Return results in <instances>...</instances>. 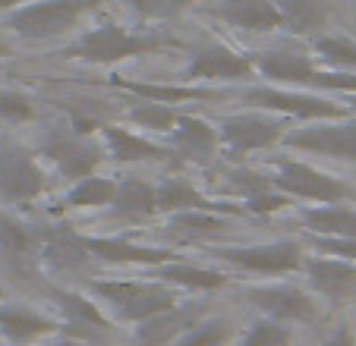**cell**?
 Wrapping results in <instances>:
<instances>
[{
    "mask_svg": "<svg viewBox=\"0 0 356 346\" xmlns=\"http://www.w3.org/2000/svg\"><path fill=\"white\" fill-rule=\"evenodd\" d=\"M111 85L123 88L127 94L139 101H155V104H186V101H218L224 98V92H211L202 85H170V82H139V79H127V76H111Z\"/></svg>",
    "mask_w": 356,
    "mask_h": 346,
    "instance_id": "24",
    "label": "cell"
},
{
    "mask_svg": "<svg viewBox=\"0 0 356 346\" xmlns=\"http://www.w3.org/2000/svg\"><path fill=\"white\" fill-rule=\"evenodd\" d=\"M47 296H51L57 306V315H60V324H63V337L88 343V340H104L108 333L117 331V321L108 315V308L101 306L92 293H86V290L51 286Z\"/></svg>",
    "mask_w": 356,
    "mask_h": 346,
    "instance_id": "10",
    "label": "cell"
},
{
    "mask_svg": "<svg viewBox=\"0 0 356 346\" xmlns=\"http://www.w3.org/2000/svg\"><path fill=\"white\" fill-rule=\"evenodd\" d=\"M10 53H13V47H10V41L3 38V32H0V60H3V57H10Z\"/></svg>",
    "mask_w": 356,
    "mask_h": 346,
    "instance_id": "41",
    "label": "cell"
},
{
    "mask_svg": "<svg viewBox=\"0 0 356 346\" xmlns=\"http://www.w3.org/2000/svg\"><path fill=\"white\" fill-rule=\"evenodd\" d=\"M287 205H290V195H284L277 186H268V189H262V192L246 195L240 208L249 214H275V211H284Z\"/></svg>",
    "mask_w": 356,
    "mask_h": 346,
    "instance_id": "37",
    "label": "cell"
},
{
    "mask_svg": "<svg viewBox=\"0 0 356 346\" xmlns=\"http://www.w3.org/2000/svg\"><path fill=\"white\" fill-rule=\"evenodd\" d=\"M199 308L193 302H177L174 308L152 315V318L133 324L129 331V343L133 346H174L183 333L193 327V321L199 318Z\"/></svg>",
    "mask_w": 356,
    "mask_h": 346,
    "instance_id": "21",
    "label": "cell"
},
{
    "mask_svg": "<svg viewBox=\"0 0 356 346\" xmlns=\"http://www.w3.org/2000/svg\"><path fill=\"white\" fill-rule=\"evenodd\" d=\"M177 211H218V214H246L240 205H227L211 195H205L193 180L180 173H168L155 183V214H177Z\"/></svg>",
    "mask_w": 356,
    "mask_h": 346,
    "instance_id": "16",
    "label": "cell"
},
{
    "mask_svg": "<svg viewBox=\"0 0 356 346\" xmlns=\"http://www.w3.org/2000/svg\"><path fill=\"white\" fill-rule=\"evenodd\" d=\"M240 327L230 315H199L174 346H236Z\"/></svg>",
    "mask_w": 356,
    "mask_h": 346,
    "instance_id": "28",
    "label": "cell"
},
{
    "mask_svg": "<svg viewBox=\"0 0 356 346\" xmlns=\"http://www.w3.org/2000/svg\"><path fill=\"white\" fill-rule=\"evenodd\" d=\"M41 246V230L26 224L16 214L0 211V252L7 258H26V255H38Z\"/></svg>",
    "mask_w": 356,
    "mask_h": 346,
    "instance_id": "31",
    "label": "cell"
},
{
    "mask_svg": "<svg viewBox=\"0 0 356 346\" xmlns=\"http://www.w3.org/2000/svg\"><path fill=\"white\" fill-rule=\"evenodd\" d=\"M82 242L92 252L95 261L104 265H136V267H155L177 261L183 255H177L174 249H158V246H142V242H129L127 236H92L82 233Z\"/></svg>",
    "mask_w": 356,
    "mask_h": 346,
    "instance_id": "17",
    "label": "cell"
},
{
    "mask_svg": "<svg viewBox=\"0 0 356 346\" xmlns=\"http://www.w3.org/2000/svg\"><path fill=\"white\" fill-rule=\"evenodd\" d=\"M205 255L236 271L259 274V277H290V274H300L302 258H306V242L277 240L252 242V246H205Z\"/></svg>",
    "mask_w": 356,
    "mask_h": 346,
    "instance_id": "5",
    "label": "cell"
},
{
    "mask_svg": "<svg viewBox=\"0 0 356 346\" xmlns=\"http://www.w3.org/2000/svg\"><path fill=\"white\" fill-rule=\"evenodd\" d=\"M236 346H293V324L259 315L240 331Z\"/></svg>",
    "mask_w": 356,
    "mask_h": 346,
    "instance_id": "33",
    "label": "cell"
},
{
    "mask_svg": "<svg viewBox=\"0 0 356 346\" xmlns=\"http://www.w3.org/2000/svg\"><path fill=\"white\" fill-rule=\"evenodd\" d=\"M186 82H240L256 79V69L249 53L224 44V41H209L189 51V63L183 69Z\"/></svg>",
    "mask_w": 356,
    "mask_h": 346,
    "instance_id": "14",
    "label": "cell"
},
{
    "mask_svg": "<svg viewBox=\"0 0 356 346\" xmlns=\"http://www.w3.org/2000/svg\"><path fill=\"white\" fill-rule=\"evenodd\" d=\"M300 220L312 236H353L356 240V208L343 205V201L302 208Z\"/></svg>",
    "mask_w": 356,
    "mask_h": 346,
    "instance_id": "27",
    "label": "cell"
},
{
    "mask_svg": "<svg viewBox=\"0 0 356 346\" xmlns=\"http://www.w3.org/2000/svg\"><path fill=\"white\" fill-rule=\"evenodd\" d=\"M240 299L259 308V315L287 321V324H316L318 321V299L309 293L306 283L275 280V283L240 286Z\"/></svg>",
    "mask_w": 356,
    "mask_h": 346,
    "instance_id": "8",
    "label": "cell"
},
{
    "mask_svg": "<svg viewBox=\"0 0 356 346\" xmlns=\"http://www.w3.org/2000/svg\"><path fill=\"white\" fill-rule=\"evenodd\" d=\"M318 346H356V327L350 324L347 318H343V321H334V324H331L328 331L322 333Z\"/></svg>",
    "mask_w": 356,
    "mask_h": 346,
    "instance_id": "39",
    "label": "cell"
},
{
    "mask_svg": "<svg viewBox=\"0 0 356 346\" xmlns=\"http://www.w3.org/2000/svg\"><path fill=\"white\" fill-rule=\"evenodd\" d=\"M3 296H7V293H3V286H0V299H3Z\"/></svg>",
    "mask_w": 356,
    "mask_h": 346,
    "instance_id": "43",
    "label": "cell"
},
{
    "mask_svg": "<svg viewBox=\"0 0 356 346\" xmlns=\"http://www.w3.org/2000/svg\"><path fill=\"white\" fill-rule=\"evenodd\" d=\"M287 129H290L287 117L252 107V110L224 117V120L218 123V142H221V151H227V154L268 151V148L281 145Z\"/></svg>",
    "mask_w": 356,
    "mask_h": 346,
    "instance_id": "7",
    "label": "cell"
},
{
    "mask_svg": "<svg viewBox=\"0 0 356 346\" xmlns=\"http://www.w3.org/2000/svg\"><path fill=\"white\" fill-rule=\"evenodd\" d=\"M98 135L104 142V151L117 164H155V160L174 158L168 145H158L155 139H148L142 133H133L117 123H98Z\"/></svg>",
    "mask_w": 356,
    "mask_h": 346,
    "instance_id": "20",
    "label": "cell"
},
{
    "mask_svg": "<svg viewBox=\"0 0 356 346\" xmlns=\"http://www.w3.org/2000/svg\"><path fill=\"white\" fill-rule=\"evenodd\" d=\"M177 107L170 104H155V101H139L136 98V104L127 110V120L133 123V126L145 129V133H161V135H170V129H174L177 123Z\"/></svg>",
    "mask_w": 356,
    "mask_h": 346,
    "instance_id": "34",
    "label": "cell"
},
{
    "mask_svg": "<svg viewBox=\"0 0 356 346\" xmlns=\"http://www.w3.org/2000/svg\"><path fill=\"white\" fill-rule=\"evenodd\" d=\"M0 129H3V123H0Z\"/></svg>",
    "mask_w": 356,
    "mask_h": 346,
    "instance_id": "44",
    "label": "cell"
},
{
    "mask_svg": "<svg viewBox=\"0 0 356 346\" xmlns=\"http://www.w3.org/2000/svg\"><path fill=\"white\" fill-rule=\"evenodd\" d=\"M111 214L120 220H145L155 217V180H145L139 173L117 176V189L111 199Z\"/></svg>",
    "mask_w": 356,
    "mask_h": 346,
    "instance_id": "25",
    "label": "cell"
},
{
    "mask_svg": "<svg viewBox=\"0 0 356 346\" xmlns=\"http://www.w3.org/2000/svg\"><path fill=\"white\" fill-rule=\"evenodd\" d=\"M300 274L316 299H325L331 308L356 306V261H343L334 255H306Z\"/></svg>",
    "mask_w": 356,
    "mask_h": 346,
    "instance_id": "13",
    "label": "cell"
},
{
    "mask_svg": "<svg viewBox=\"0 0 356 346\" xmlns=\"http://www.w3.org/2000/svg\"><path fill=\"white\" fill-rule=\"evenodd\" d=\"M347 110H350V117H356V92L350 94V104H347Z\"/></svg>",
    "mask_w": 356,
    "mask_h": 346,
    "instance_id": "42",
    "label": "cell"
},
{
    "mask_svg": "<svg viewBox=\"0 0 356 346\" xmlns=\"http://www.w3.org/2000/svg\"><path fill=\"white\" fill-rule=\"evenodd\" d=\"M174 236L180 240H193V242H205L211 236H221L227 230V214L218 211H177L168 214V224H164Z\"/></svg>",
    "mask_w": 356,
    "mask_h": 346,
    "instance_id": "30",
    "label": "cell"
},
{
    "mask_svg": "<svg viewBox=\"0 0 356 346\" xmlns=\"http://www.w3.org/2000/svg\"><path fill=\"white\" fill-rule=\"evenodd\" d=\"M35 117L38 110H35L32 94L19 92V88H0V123L22 126V123H32Z\"/></svg>",
    "mask_w": 356,
    "mask_h": 346,
    "instance_id": "35",
    "label": "cell"
},
{
    "mask_svg": "<svg viewBox=\"0 0 356 346\" xmlns=\"http://www.w3.org/2000/svg\"><path fill=\"white\" fill-rule=\"evenodd\" d=\"M38 158L47 164V170H54L60 180L76 183L82 176H92L101 170L108 151H104V142L92 139L86 133H76L70 126V133H54L41 142Z\"/></svg>",
    "mask_w": 356,
    "mask_h": 346,
    "instance_id": "9",
    "label": "cell"
},
{
    "mask_svg": "<svg viewBox=\"0 0 356 346\" xmlns=\"http://www.w3.org/2000/svg\"><path fill=\"white\" fill-rule=\"evenodd\" d=\"M51 189V170L29 145L16 139L0 142V199L10 205L38 201Z\"/></svg>",
    "mask_w": 356,
    "mask_h": 346,
    "instance_id": "6",
    "label": "cell"
},
{
    "mask_svg": "<svg viewBox=\"0 0 356 346\" xmlns=\"http://www.w3.org/2000/svg\"><path fill=\"white\" fill-rule=\"evenodd\" d=\"M152 280H161V283H170L183 293H215V290H224L230 283V274L224 267H205V265H193L186 258L168 261V265H155L145 267Z\"/></svg>",
    "mask_w": 356,
    "mask_h": 346,
    "instance_id": "23",
    "label": "cell"
},
{
    "mask_svg": "<svg viewBox=\"0 0 356 346\" xmlns=\"http://www.w3.org/2000/svg\"><path fill=\"white\" fill-rule=\"evenodd\" d=\"M22 3H29V0H0V13H10V10L22 7Z\"/></svg>",
    "mask_w": 356,
    "mask_h": 346,
    "instance_id": "40",
    "label": "cell"
},
{
    "mask_svg": "<svg viewBox=\"0 0 356 346\" xmlns=\"http://www.w3.org/2000/svg\"><path fill=\"white\" fill-rule=\"evenodd\" d=\"M129 10H133L139 19L145 22H164V19H174L180 16L183 10L193 3V0H123Z\"/></svg>",
    "mask_w": 356,
    "mask_h": 346,
    "instance_id": "36",
    "label": "cell"
},
{
    "mask_svg": "<svg viewBox=\"0 0 356 346\" xmlns=\"http://www.w3.org/2000/svg\"><path fill=\"white\" fill-rule=\"evenodd\" d=\"M114 189H117V176L92 173V176H82V180L70 183L67 195H63V205L73 208V211H98V208L111 205Z\"/></svg>",
    "mask_w": 356,
    "mask_h": 346,
    "instance_id": "29",
    "label": "cell"
},
{
    "mask_svg": "<svg viewBox=\"0 0 356 346\" xmlns=\"http://www.w3.org/2000/svg\"><path fill=\"white\" fill-rule=\"evenodd\" d=\"M209 13L230 28L249 35H265L284 28V16L275 0H215Z\"/></svg>",
    "mask_w": 356,
    "mask_h": 346,
    "instance_id": "19",
    "label": "cell"
},
{
    "mask_svg": "<svg viewBox=\"0 0 356 346\" xmlns=\"http://www.w3.org/2000/svg\"><path fill=\"white\" fill-rule=\"evenodd\" d=\"M168 44L170 41L161 38V35L136 32V28L120 26V22H104V26H95V28H88V32H82L79 38L63 51V57L92 63V67H114V63H120V60L158 53Z\"/></svg>",
    "mask_w": 356,
    "mask_h": 346,
    "instance_id": "2",
    "label": "cell"
},
{
    "mask_svg": "<svg viewBox=\"0 0 356 346\" xmlns=\"http://www.w3.org/2000/svg\"><path fill=\"white\" fill-rule=\"evenodd\" d=\"M312 57L328 69H343V73H356V41L347 35H312Z\"/></svg>",
    "mask_w": 356,
    "mask_h": 346,
    "instance_id": "32",
    "label": "cell"
},
{
    "mask_svg": "<svg viewBox=\"0 0 356 346\" xmlns=\"http://www.w3.org/2000/svg\"><path fill=\"white\" fill-rule=\"evenodd\" d=\"M284 148L306 154H322L334 160H353L356 164V117H337V120H316L290 126L281 139Z\"/></svg>",
    "mask_w": 356,
    "mask_h": 346,
    "instance_id": "11",
    "label": "cell"
},
{
    "mask_svg": "<svg viewBox=\"0 0 356 346\" xmlns=\"http://www.w3.org/2000/svg\"><path fill=\"white\" fill-rule=\"evenodd\" d=\"M284 16V28L293 35H322L331 22V0H275Z\"/></svg>",
    "mask_w": 356,
    "mask_h": 346,
    "instance_id": "26",
    "label": "cell"
},
{
    "mask_svg": "<svg viewBox=\"0 0 356 346\" xmlns=\"http://www.w3.org/2000/svg\"><path fill=\"white\" fill-rule=\"evenodd\" d=\"M246 104L259 107L268 113H281L287 120L300 123H316V120H337V117H350L347 104L334 101L331 94L322 92H306V88H284V85H252L240 92Z\"/></svg>",
    "mask_w": 356,
    "mask_h": 346,
    "instance_id": "4",
    "label": "cell"
},
{
    "mask_svg": "<svg viewBox=\"0 0 356 346\" xmlns=\"http://www.w3.org/2000/svg\"><path fill=\"white\" fill-rule=\"evenodd\" d=\"M51 337H63L60 318L29 306V302L0 299V343L10 346H41Z\"/></svg>",
    "mask_w": 356,
    "mask_h": 346,
    "instance_id": "15",
    "label": "cell"
},
{
    "mask_svg": "<svg viewBox=\"0 0 356 346\" xmlns=\"http://www.w3.org/2000/svg\"><path fill=\"white\" fill-rule=\"evenodd\" d=\"M38 258L47 265V271L54 274H79L92 265V252L82 242V233L67 230V226H51L41 230V246Z\"/></svg>",
    "mask_w": 356,
    "mask_h": 346,
    "instance_id": "22",
    "label": "cell"
},
{
    "mask_svg": "<svg viewBox=\"0 0 356 346\" xmlns=\"http://www.w3.org/2000/svg\"><path fill=\"white\" fill-rule=\"evenodd\" d=\"M309 246L322 255H334L343 261H356V240L353 236H312L309 233Z\"/></svg>",
    "mask_w": 356,
    "mask_h": 346,
    "instance_id": "38",
    "label": "cell"
},
{
    "mask_svg": "<svg viewBox=\"0 0 356 346\" xmlns=\"http://www.w3.org/2000/svg\"><path fill=\"white\" fill-rule=\"evenodd\" d=\"M86 293L108 308L117 324L129 327L183 302V290L152 277H88Z\"/></svg>",
    "mask_w": 356,
    "mask_h": 346,
    "instance_id": "1",
    "label": "cell"
},
{
    "mask_svg": "<svg viewBox=\"0 0 356 346\" xmlns=\"http://www.w3.org/2000/svg\"><path fill=\"white\" fill-rule=\"evenodd\" d=\"M168 148H170V154L180 160L209 164V160L221 151L218 126L209 123L205 117H195V113H177V123L168 135Z\"/></svg>",
    "mask_w": 356,
    "mask_h": 346,
    "instance_id": "18",
    "label": "cell"
},
{
    "mask_svg": "<svg viewBox=\"0 0 356 346\" xmlns=\"http://www.w3.org/2000/svg\"><path fill=\"white\" fill-rule=\"evenodd\" d=\"M271 183L284 195H290V199L312 201V205H334V201L356 199L353 186H347L343 180L318 170V167L306 164V160H281L277 164V176Z\"/></svg>",
    "mask_w": 356,
    "mask_h": 346,
    "instance_id": "12",
    "label": "cell"
},
{
    "mask_svg": "<svg viewBox=\"0 0 356 346\" xmlns=\"http://www.w3.org/2000/svg\"><path fill=\"white\" fill-rule=\"evenodd\" d=\"M101 0H29L7 13V28L26 41L60 38L76 28Z\"/></svg>",
    "mask_w": 356,
    "mask_h": 346,
    "instance_id": "3",
    "label": "cell"
}]
</instances>
